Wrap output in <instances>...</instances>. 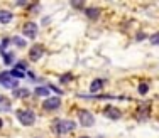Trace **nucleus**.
I'll return each mask as SVG.
<instances>
[{"instance_id":"1","label":"nucleus","mask_w":159,"mask_h":138,"mask_svg":"<svg viewBox=\"0 0 159 138\" xmlns=\"http://www.w3.org/2000/svg\"><path fill=\"white\" fill-rule=\"evenodd\" d=\"M76 128V123L71 121V120H54L52 121V132L58 133V135H64L68 132H73Z\"/></svg>"},{"instance_id":"2","label":"nucleus","mask_w":159,"mask_h":138,"mask_svg":"<svg viewBox=\"0 0 159 138\" xmlns=\"http://www.w3.org/2000/svg\"><path fill=\"white\" fill-rule=\"evenodd\" d=\"M16 116L24 126H32L34 121H36V115H34V111H31V110H17Z\"/></svg>"},{"instance_id":"3","label":"nucleus","mask_w":159,"mask_h":138,"mask_svg":"<svg viewBox=\"0 0 159 138\" xmlns=\"http://www.w3.org/2000/svg\"><path fill=\"white\" fill-rule=\"evenodd\" d=\"M78 120H80V125L81 126L90 128V126H93V123H95V116H93L88 110H80L78 111Z\"/></svg>"},{"instance_id":"4","label":"nucleus","mask_w":159,"mask_h":138,"mask_svg":"<svg viewBox=\"0 0 159 138\" xmlns=\"http://www.w3.org/2000/svg\"><path fill=\"white\" fill-rule=\"evenodd\" d=\"M22 32L27 39H36L37 36V24L36 22H25L24 27H22Z\"/></svg>"},{"instance_id":"5","label":"nucleus","mask_w":159,"mask_h":138,"mask_svg":"<svg viewBox=\"0 0 159 138\" xmlns=\"http://www.w3.org/2000/svg\"><path fill=\"white\" fill-rule=\"evenodd\" d=\"M61 106V98H58V96H52V98H46L43 103V108L48 111H52V110H58V108Z\"/></svg>"},{"instance_id":"6","label":"nucleus","mask_w":159,"mask_h":138,"mask_svg":"<svg viewBox=\"0 0 159 138\" xmlns=\"http://www.w3.org/2000/svg\"><path fill=\"white\" fill-rule=\"evenodd\" d=\"M43 54H44V47L39 46V44H34L31 47V51H29V59L31 61H39L43 57Z\"/></svg>"},{"instance_id":"7","label":"nucleus","mask_w":159,"mask_h":138,"mask_svg":"<svg viewBox=\"0 0 159 138\" xmlns=\"http://www.w3.org/2000/svg\"><path fill=\"white\" fill-rule=\"evenodd\" d=\"M103 115L108 118V120H119V118L122 116L120 110H119V108H115V106H107L103 110Z\"/></svg>"},{"instance_id":"8","label":"nucleus","mask_w":159,"mask_h":138,"mask_svg":"<svg viewBox=\"0 0 159 138\" xmlns=\"http://www.w3.org/2000/svg\"><path fill=\"white\" fill-rule=\"evenodd\" d=\"M147 118H149V108L142 106L137 110V113H135V120L137 121H146Z\"/></svg>"},{"instance_id":"9","label":"nucleus","mask_w":159,"mask_h":138,"mask_svg":"<svg viewBox=\"0 0 159 138\" xmlns=\"http://www.w3.org/2000/svg\"><path fill=\"white\" fill-rule=\"evenodd\" d=\"M86 17L88 19H93V20H97L98 17H100V9H97V7H90V9L85 10Z\"/></svg>"},{"instance_id":"10","label":"nucleus","mask_w":159,"mask_h":138,"mask_svg":"<svg viewBox=\"0 0 159 138\" xmlns=\"http://www.w3.org/2000/svg\"><path fill=\"white\" fill-rule=\"evenodd\" d=\"M12 20V12L9 10H0V24H9Z\"/></svg>"},{"instance_id":"11","label":"nucleus","mask_w":159,"mask_h":138,"mask_svg":"<svg viewBox=\"0 0 159 138\" xmlns=\"http://www.w3.org/2000/svg\"><path fill=\"white\" fill-rule=\"evenodd\" d=\"M2 86L7 88V89H14V91H16L17 86H19V79H16V77H10V79H7Z\"/></svg>"},{"instance_id":"12","label":"nucleus","mask_w":159,"mask_h":138,"mask_svg":"<svg viewBox=\"0 0 159 138\" xmlns=\"http://www.w3.org/2000/svg\"><path fill=\"white\" fill-rule=\"evenodd\" d=\"M102 88H103V79H95V81H92V84H90V91L92 93L100 91Z\"/></svg>"},{"instance_id":"13","label":"nucleus","mask_w":159,"mask_h":138,"mask_svg":"<svg viewBox=\"0 0 159 138\" xmlns=\"http://www.w3.org/2000/svg\"><path fill=\"white\" fill-rule=\"evenodd\" d=\"M29 94H31L29 89H16V91H14V96H16V98H27Z\"/></svg>"},{"instance_id":"14","label":"nucleus","mask_w":159,"mask_h":138,"mask_svg":"<svg viewBox=\"0 0 159 138\" xmlns=\"http://www.w3.org/2000/svg\"><path fill=\"white\" fill-rule=\"evenodd\" d=\"M36 96H48L49 94V88H44V86H37L36 88Z\"/></svg>"},{"instance_id":"15","label":"nucleus","mask_w":159,"mask_h":138,"mask_svg":"<svg viewBox=\"0 0 159 138\" xmlns=\"http://www.w3.org/2000/svg\"><path fill=\"white\" fill-rule=\"evenodd\" d=\"M12 44H16L17 47H25L27 40H24L22 37H12Z\"/></svg>"},{"instance_id":"16","label":"nucleus","mask_w":159,"mask_h":138,"mask_svg":"<svg viewBox=\"0 0 159 138\" xmlns=\"http://www.w3.org/2000/svg\"><path fill=\"white\" fill-rule=\"evenodd\" d=\"M10 76L16 77V79H22V77L25 76V73H22V71H19V69H12L10 71Z\"/></svg>"},{"instance_id":"17","label":"nucleus","mask_w":159,"mask_h":138,"mask_svg":"<svg viewBox=\"0 0 159 138\" xmlns=\"http://www.w3.org/2000/svg\"><path fill=\"white\" fill-rule=\"evenodd\" d=\"M3 56V61H5V64H10V62L14 61V54L12 52H2Z\"/></svg>"},{"instance_id":"18","label":"nucleus","mask_w":159,"mask_h":138,"mask_svg":"<svg viewBox=\"0 0 159 138\" xmlns=\"http://www.w3.org/2000/svg\"><path fill=\"white\" fill-rule=\"evenodd\" d=\"M10 77H12L10 76V71H3V73H0V84H3L7 79H10Z\"/></svg>"},{"instance_id":"19","label":"nucleus","mask_w":159,"mask_h":138,"mask_svg":"<svg viewBox=\"0 0 159 138\" xmlns=\"http://www.w3.org/2000/svg\"><path fill=\"white\" fill-rule=\"evenodd\" d=\"M149 40H151V44H152V46H159V32H156V34L151 36Z\"/></svg>"},{"instance_id":"20","label":"nucleus","mask_w":159,"mask_h":138,"mask_svg":"<svg viewBox=\"0 0 159 138\" xmlns=\"http://www.w3.org/2000/svg\"><path fill=\"white\" fill-rule=\"evenodd\" d=\"M147 91H149V84H146V83L139 84V93H141V94H146Z\"/></svg>"},{"instance_id":"21","label":"nucleus","mask_w":159,"mask_h":138,"mask_svg":"<svg viewBox=\"0 0 159 138\" xmlns=\"http://www.w3.org/2000/svg\"><path fill=\"white\" fill-rule=\"evenodd\" d=\"M16 69H19V71H22V73H25V69H27V64H25V62H17Z\"/></svg>"},{"instance_id":"22","label":"nucleus","mask_w":159,"mask_h":138,"mask_svg":"<svg viewBox=\"0 0 159 138\" xmlns=\"http://www.w3.org/2000/svg\"><path fill=\"white\" fill-rule=\"evenodd\" d=\"M71 77H73L71 74H64V76H61V83H63V84L70 83V81H71Z\"/></svg>"},{"instance_id":"23","label":"nucleus","mask_w":159,"mask_h":138,"mask_svg":"<svg viewBox=\"0 0 159 138\" xmlns=\"http://www.w3.org/2000/svg\"><path fill=\"white\" fill-rule=\"evenodd\" d=\"M71 3H73V7H76V9H81V7H83V0H80V2H78V0H73Z\"/></svg>"},{"instance_id":"24","label":"nucleus","mask_w":159,"mask_h":138,"mask_svg":"<svg viewBox=\"0 0 159 138\" xmlns=\"http://www.w3.org/2000/svg\"><path fill=\"white\" fill-rule=\"evenodd\" d=\"M135 39H137V42H141L142 39H146V34H142V32H139V34H137V37H135Z\"/></svg>"},{"instance_id":"25","label":"nucleus","mask_w":159,"mask_h":138,"mask_svg":"<svg viewBox=\"0 0 159 138\" xmlns=\"http://www.w3.org/2000/svg\"><path fill=\"white\" fill-rule=\"evenodd\" d=\"M2 126H3V121H2V120H0V128H2Z\"/></svg>"},{"instance_id":"26","label":"nucleus","mask_w":159,"mask_h":138,"mask_svg":"<svg viewBox=\"0 0 159 138\" xmlns=\"http://www.w3.org/2000/svg\"><path fill=\"white\" fill-rule=\"evenodd\" d=\"M3 101V96H0V103H2Z\"/></svg>"},{"instance_id":"27","label":"nucleus","mask_w":159,"mask_h":138,"mask_svg":"<svg viewBox=\"0 0 159 138\" xmlns=\"http://www.w3.org/2000/svg\"><path fill=\"white\" fill-rule=\"evenodd\" d=\"M80 138H90V136H80Z\"/></svg>"}]
</instances>
